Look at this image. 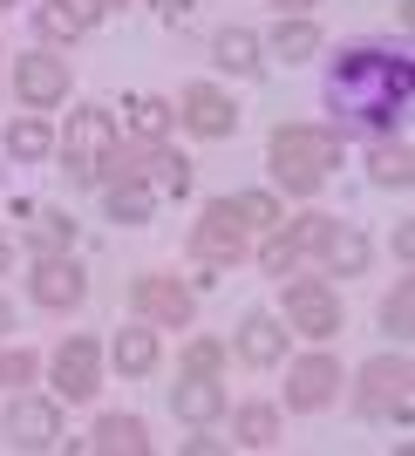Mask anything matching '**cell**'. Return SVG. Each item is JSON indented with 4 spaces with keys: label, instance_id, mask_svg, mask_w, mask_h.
<instances>
[{
    "label": "cell",
    "instance_id": "obj_1",
    "mask_svg": "<svg viewBox=\"0 0 415 456\" xmlns=\"http://www.w3.org/2000/svg\"><path fill=\"white\" fill-rule=\"evenodd\" d=\"M327 102L347 130L388 136L415 102V61L395 55V48H375V41H354L327 69Z\"/></svg>",
    "mask_w": 415,
    "mask_h": 456
},
{
    "label": "cell",
    "instance_id": "obj_2",
    "mask_svg": "<svg viewBox=\"0 0 415 456\" xmlns=\"http://www.w3.org/2000/svg\"><path fill=\"white\" fill-rule=\"evenodd\" d=\"M265 157H273V177L293 198H313L321 177L340 164V130H327V123H280L265 136Z\"/></svg>",
    "mask_w": 415,
    "mask_h": 456
},
{
    "label": "cell",
    "instance_id": "obj_3",
    "mask_svg": "<svg viewBox=\"0 0 415 456\" xmlns=\"http://www.w3.org/2000/svg\"><path fill=\"white\" fill-rule=\"evenodd\" d=\"M116 151V116L110 110H76L61 136V171L69 184H102V157Z\"/></svg>",
    "mask_w": 415,
    "mask_h": 456
},
{
    "label": "cell",
    "instance_id": "obj_4",
    "mask_svg": "<svg viewBox=\"0 0 415 456\" xmlns=\"http://www.w3.org/2000/svg\"><path fill=\"white\" fill-rule=\"evenodd\" d=\"M191 252H198L205 266H239V259H246V218L232 211V198H211V205L198 211Z\"/></svg>",
    "mask_w": 415,
    "mask_h": 456
},
{
    "label": "cell",
    "instance_id": "obj_5",
    "mask_svg": "<svg viewBox=\"0 0 415 456\" xmlns=\"http://www.w3.org/2000/svg\"><path fill=\"white\" fill-rule=\"evenodd\" d=\"M409 381H415L409 354H375V362L361 368V409H368V416L409 422Z\"/></svg>",
    "mask_w": 415,
    "mask_h": 456
},
{
    "label": "cell",
    "instance_id": "obj_6",
    "mask_svg": "<svg viewBox=\"0 0 415 456\" xmlns=\"http://www.w3.org/2000/svg\"><path fill=\"white\" fill-rule=\"evenodd\" d=\"M286 334H306V341H327V334H340V293H334L327 280L286 286Z\"/></svg>",
    "mask_w": 415,
    "mask_h": 456
},
{
    "label": "cell",
    "instance_id": "obj_7",
    "mask_svg": "<svg viewBox=\"0 0 415 456\" xmlns=\"http://www.w3.org/2000/svg\"><path fill=\"white\" fill-rule=\"evenodd\" d=\"M0 429H7L14 450H55V443H61V409H55V402H35V395H14Z\"/></svg>",
    "mask_w": 415,
    "mask_h": 456
},
{
    "label": "cell",
    "instance_id": "obj_8",
    "mask_svg": "<svg viewBox=\"0 0 415 456\" xmlns=\"http://www.w3.org/2000/svg\"><path fill=\"white\" fill-rule=\"evenodd\" d=\"M28 293H35L41 306H76L82 293H89V280H82V266L76 259H69V252H41L35 259V273H28Z\"/></svg>",
    "mask_w": 415,
    "mask_h": 456
},
{
    "label": "cell",
    "instance_id": "obj_9",
    "mask_svg": "<svg viewBox=\"0 0 415 456\" xmlns=\"http://www.w3.org/2000/svg\"><path fill=\"white\" fill-rule=\"evenodd\" d=\"M14 89L28 110H55L61 95H69V61L61 55H20L14 61Z\"/></svg>",
    "mask_w": 415,
    "mask_h": 456
},
{
    "label": "cell",
    "instance_id": "obj_10",
    "mask_svg": "<svg viewBox=\"0 0 415 456\" xmlns=\"http://www.w3.org/2000/svg\"><path fill=\"white\" fill-rule=\"evenodd\" d=\"M130 300H136V314H143V321H157V327H184L191 314H198L191 286H177V280H157V273H143V280L130 286Z\"/></svg>",
    "mask_w": 415,
    "mask_h": 456
},
{
    "label": "cell",
    "instance_id": "obj_11",
    "mask_svg": "<svg viewBox=\"0 0 415 456\" xmlns=\"http://www.w3.org/2000/svg\"><path fill=\"white\" fill-rule=\"evenodd\" d=\"M340 388V368L327 354H300V362L286 368V409H327Z\"/></svg>",
    "mask_w": 415,
    "mask_h": 456
},
{
    "label": "cell",
    "instance_id": "obj_12",
    "mask_svg": "<svg viewBox=\"0 0 415 456\" xmlns=\"http://www.w3.org/2000/svg\"><path fill=\"white\" fill-rule=\"evenodd\" d=\"M95 368H102V354H95L89 334H69V341L55 347V388L69 402H89L95 395Z\"/></svg>",
    "mask_w": 415,
    "mask_h": 456
},
{
    "label": "cell",
    "instance_id": "obj_13",
    "mask_svg": "<svg viewBox=\"0 0 415 456\" xmlns=\"http://www.w3.org/2000/svg\"><path fill=\"white\" fill-rule=\"evenodd\" d=\"M177 116H184L198 136H232V130H239V110H232L225 89H211V82H191V89H184V110H177Z\"/></svg>",
    "mask_w": 415,
    "mask_h": 456
},
{
    "label": "cell",
    "instance_id": "obj_14",
    "mask_svg": "<svg viewBox=\"0 0 415 456\" xmlns=\"http://www.w3.org/2000/svg\"><path fill=\"white\" fill-rule=\"evenodd\" d=\"M232 347H239V362H252V368L286 362V321H273V314H246V327L232 334Z\"/></svg>",
    "mask_w": 415,
    "mask_h": 456
},
{
    "label": "cell",
    "instance_id": "obj_15",
    "mask_svg": "<svg viewBox=\"0 0 415 456\" xmlns=\"http://www.w3.org/2000/svg\"><path fill=\"white\" fill-rule=\"evenodd\" d=\"M170 409H177L184 422H198V429H205V422L225 416V388H218L211 375H184L177 388H170Z\"/></svg>",
    "mask_w": 415,
    "mask_h": 456
},
{
    "label": "cell",
    "instance_id": "obj_16",
    "mask_svg": "<svg viewBox=\"0 0 415 456\" xmlns=\"http://www.w3.org/2000/svg\"><path fill=\"white\" fill-rule=\"evenodd\" d=\"M89 20H95L89 0H41V7H35V28L48 41H82V35H89Z\"/></svg>",
    "mask_w": 415,
    "mask_h": 456
},
{
    "label": "cell",
    "instance_id": "obj_17",
    "mask_svg": "<svg viewBox=\"0 0 415 456\" xmlns=\"http://www.w3.org/2000/svg\"><path fill=\"white\" fill-rule=\"evenodd\" d=\"M89 450L95 456H143V450H151V429H143L136 416H102V422H95V436H89Z\"/></svg>",
    "mask_w": 415,
    "mask_h": 456
},
{
    "label": "cell",
    "instance_id": "obj_18",
    "mask_svg": "<svg viewBox=\"0 0 415 456\" xmlns=\"http://www.w3.org/2000/svg\"><path fill=\"white\" fill-rule=\"evenodd\" d=\"M20 218H28V239H35L41 252H69V239H76V218L61 205H28Z\"/></svg>",
    "mask_w": 415,
    "mask_h": 456
},
{
    "label": "cell",
    "instance_id": "obj_19",
    "mask_svg": "<svg viewBox=\"0 0 415 456\" xmlns=\"http://www.w3.org/2000/svg\"><path fill=\"white\" fill-rule=\"evenodd\" d=\"M211 55H218V69H232V76H259V35H252V28H218Z\"/></svg>",
    "mask_w": 415,
    "mask_h": 456
},
{
    "label": "cell",
    "instance_id": "obj_20",
    "mask_svg": "<svg viewBox=\"0 0 415 456\" xmlns=\"http://www.w3.org/2000/svg\"><path fill=\"white\" fill-rule=\"evenodd\" d=\"M368 177H375L381 191H409V177H415V157H409V143H381L375 157H368Z\"/></svg>",
    "mask_w": 415,
    "mask_h": 456
},
{
    "label": "cell",
    "instance_id": "obj_21",
    "mask_svg": "<svg viewBox=\"0 0 415 456\" xmlns=\"http://www.w3.org/2000/svg\"><path fill=\"white\" fill-rule=\"evenodd\" d=\"M232 436L246 443V450H273V443H280V409H265V402L239 409V416H232Z\"/></svg>",
    "mask_w": 415,
    "mask_h": 456
},
{
    "label": "cell",
    "instance_id": "obj_22",
    "mask_svg": "<svg viewBox=\"0 0 415 456\" xmlns=\"http://www.w3.org/2000/svg\"><path fill=\"white\" fill-rule=\"evenodd\" d=\"M327 239H334V218H327V211H306V218H293V225L280 232V246L293 252V259H306V252H327Z\"/></svg>",
    "mask_w": 415,
    "mask_h": 456
},
{
    "label": "cell",
    "instance_id": "obj_23",
    "mask_svg": "<svg viewBox=\"0 0 415 456\" xmlns=\"http://www.w3.org/2000/svg\"><path fill=\"white\" fill-rule=\"evenodd\" d=\"M116 368H123V375H151L157 368V334L151 327H123V334H116Z\"/></svg>",
    "mask_w": 415,
    "mask_h": 456
},
{
    "label": "cell",
    "instance_id": "obj_24",
    "mask_svg": "<svg viewBox=\"0 0 415 456\" xmlns=\"http://www.w3.org/2000/svg\"><path fill=\"white\" fill-rule=\"evenodd\" d=\"M170 123H177V110H170L164 95H136V102H130V130L143 136V143H164Z\"/></svg>",
    "mask_w": 415,
    "mask_h": 456
},
{
    "label": "cell",
    "instance_id": "obj_25",
    "mask_svg": "<svg viewBox=\"0 0 415 456\" xmlns=\"http://www.w3.org/2000/svg\"><path fill=\"white\" fill-rule=\"evenodd\" d=\"M273 55H280V61L321 55V28H313V20H280V28H273Z\"/></svg>",
    "mask_w": 415,
    "mask_h": 456
},
{
    "label": "cell",
    "instance_id": "obj_26",
    "mask_svg": "<svg viewBox=\"0 0 415 456\" xmlns=\"http://www.w3.org/2000/svg\"><path fill=\"white\" fill-rule=\"evenodd\" d=\"M7 151H14L20 164H35V157L55 151V130H48L41 116H20V123H7Z\"/></svg>",
    "mask_w": 415,
    "mask_h": 456
},
{
    "label": "cell",
    "instance_id": "obj_27",
    "mask_svg": "<svg viewBox=\"0 0 415 456\" xmlns=\"http://www.w3.org/2000/svg\"><path fill=\"white\" fill-rule=\"evenodd\" d=\"M110 218L116 225H143L151 218V184H110Z\"/></svg>",
    "mask_w": 415,
    "mask_h": 456
},
{
    "label": "cell",
    "instance_id": "obj_28",
    "mask_svg": "<svg viewBox=\"0 0 415 456\" xmlns=\"http://www.w3.org/2000/svg\"><path fill=\"white\" fill-rule=\"evenodd\" d=\"M321 259H327L334 273H361V266H368V239H361V232H340V225H334V239H327Z\"/></svg>",
    "mask_w": 415,
    "mask_h": 456
},
{
    "label": "cell",
    "instance_id": "obj_29",
    "mask_svg": "<svg viewBox=\"0 0 415 456\" xmlns=\"http://www.w3.org/2000/svg\"><path fill=\"white\" fill-rule=\"evenodd\" d=\"M232 211H239V218H246V225H280V205H273V198H265V191H239V198H232Z\"/></svg>",
    "mask_w": 415,
    "mask_h": 456
},
{
    "label": "cell",
    "instance_id": "obj_30",
    "mask_svg": "<svg viewBox=\"0 0 415 456\" xmlns=\"http://www.w3.org/2000/svg\"><path fill=\"white\" fill-rule=\"evenodd\" d=\"M381 321L395 327V334H409V321H415V286L402 280L395 293H388V300H381Z\"/></svg>",
    "mask_w": 415,
    "mask_h": 456
},
{
    "label": "cell",
    "instance_id": "obj_31",
    "mask_svg": "<svg viewBox=\"0 0 415 456\" xmlns=\"http://www.w3.org/2000/svg\"><path fill=\"white\" fill-rule=\"evenodd\" d=\"M20 381H35V354L28 347H0V388H20Z\"/></svg>",
    "mask_w": 415,
    "mask_h": 456
},
{
    "label": "cell",
    "instance_id": "obj_32",
    "mask_svg": "<svg viewBox=\"0 0 415 456\" xmlns=\"http://www.w3.org/2000/svg\"><path fill=\"white\" fill-rule=\"evenodd\" d=\"M218 368H225V347H218V341H191L184 375H218Z\"/></svg>",
    "mask_w": 415,
    "mask_h": 456
},
{
    "label": "cell",
    "instance_id": "obj_33",
    "mask_svg": "<svg viewBox=\"0 0 415 456\" xmlns=\"http://www.w3.org/2000/svg\"><path fill=\"white\" fill-rule=\"evenodd\" d=\"M151 7H157V14H164V20H177V14H191L198 0H151Z\"/></svg>",
    "mask_w": 415,
    "mask_h": 456
},
{
    "label": "cell",
    "instance_id": "obj_34",
    "mask_svg": "<svg viewBox=\"0 0 415 456\" xmlns=\"http://www.w3.org/2000/svg\"><path fill=\"white\" fill-rule=\"evenodd\" d=\"M7 266H14V246H7V239H0V273H7Z\"/></svg>",
    "mask_w": 415,
    "mask_h": 456
},
{
    "label": "cell",
    "instance_id": "obj_35",
    "mask_svg": "<svg viewBox=\"0 0 415 456\" xmlns=\"http://www.w3.org/2000/svg\"><path fill=\"white\" fill-rule=\"evenodd\" d=\"M7 327H14V306H7V300H0V334H7Z\"/></svg>",
    "mask_w": 415,
    "mask_h": 456
},
{
    "label": "cell",
    "instance_id": "obj_36",
    "mask_svg": "<svg viewBox=\"0 0 415 456\" xmlns=\"http://www.w3.org/2000/svg\"><path fill=\"white\" fill-rule=\"evenodd\" d=\"M89 7H95V14H110V7H123V0H89Z\"/></svg>",
    "mask_w": 415,
    "mask_h": 456
},
{
    "label": "cell",
    "instance_id": "obj_37",
    "mask_svg": "<svg viewBox=\"0 0 415 456\" xmlns=\"http://www.w3.org/2000/svg\"><path fill=\"white\" fill-rule=\"evenodd\" d=\"M280 7H293V14H306V7H313V0H280Z\"/></svg>",
    "mask_w": 415,
    "mask_h": 456
}]
</instances>
